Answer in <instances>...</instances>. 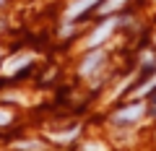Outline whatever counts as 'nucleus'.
<instances>
[{
  "label": "nucleus",
  "instance_id": "obj_5",
  "mask_svg": "<svg viewBox=\"0 0 156 151\" xmlns=\"http://www.w3.org/2000/svg\"><path fill=\"white\" fill-rule=\"evenodd\" d=\"M99 0H76L73 5H68V11H65V21H76L81 13H86L89 8H94Z\"/></svg>",
  "mask_w": 156,
  "mask_h": 151
},
{
  "label": "nucleus",
  "instance_id": "obj_8",
  "mask_svg": "<svg viewBox=\"0 0 156 151\" xmlns=\"http://www.w3.org/2000/svg\"><path fill=\"white\" fill-rule=\"evenodd\" d=\"M13 149L16 151H44V143H39V141H18Z\"/></svg>",
  "mask_w": 156,
  "mask_h": 151
},
{
  "label": "nucleus",
  "instance_id": "obj_11",
  "mask_svg": "<svg viewBox=\"0 0 156 151\" xmlns=\"http://www.w3.org/2000/svg\"><path fill=\"white\" fill-rule=\"evenodd\" d=\"M83 151H107V146H101V143H86Z\"/></svg>",
  "mask_w": 156,
  "mask_h": 151
},
{
  "label": "nucleus",
  "instance_id": "obj_3",
  "mask_svg": "<svg viewBox=\"0 0 156 151\" xmlns=\"http://www.w3.org/2000/svg\"><path fill=\"white\" fill-rule=\"evenodd\" d=\"M104 57H107L104 50H94V52H89V57H86V60L81 63V68H78V73H81V76H91V73H94L96 68L104 63Z\"/></svg>",
  "mask_w": 156,
  "mask_h": 151
},
{
  "label": "nucleus",
  "instance_id": "obj_4",
  "mask_svg": "<svg viewBox=\"0 0 156 151\" xmlns=\"http://www.w3.org/2000/svg\"><path fill=\"white\" fill-rule=\"evenodd\" d=\"M31 60H34L31 52H23V55H16V57H11V60H5V65H3V76H16V73L21 70V68H26Z\"/></svg>",
  "mask_w": 156,
  "mask_h": 151
},
{
  "label": "nucleus",
  "instance_id": "obj_2",
  "mask_svg": "<svg viewBox=\"0 0 156 151\" xmlns=\"http://www.w3.org/2000/svg\"><path fill=\"white\" fill-rule=\"evenodd\" d=\"M143 112H146L143 102H133V104H128L125 110H120L117 115H112V120H115V123H135V120H140Z\"/></svg>",
  "mask_w": 156,
  "mask_h": 151
},
{
  "label": "nucleus",
  "instance_id": "obj_12",
  "mask_svg": "<svg viewBox=\"0 0 156 151\" xmlns=\"http://www.w3.org/2000/svg\"><path fill=\"white\" fill-rule=\"evenodd\" d=\"M143 63H154V55H151V52H148V50H146V52H143Z\"/></svg>",
  "mask_w": 156,
  "mask_h": 151
},
{
  "label": "nucleus",
  "instance_id": "obj_9",
  "mask_svg": "<svg viewBox=\"0 0 156 151\" xmlns=\"http://www.w3.org/2000/svg\"><path fill=\"white\" fill-rule=\"evenodd\" d=\"M154 89H156V76H154V78H148L143 86H140V89H135V91H133V99H140V96H146L148 91H154Z\"/></svg>",
  "mask_w": 156,
  "mask_h": 151
},
{
  "label": "nucleus",
  "instance_id": "obj_10",
  "mask_svg": "<svg viewBox=\"0 0 156 151\" xmlns=\"http://www.w3.org/2000/svg\"><path fill=\"white\" fill-rule=\"evenodd\" d=\"M11 123V110H0V125Z\"/></svg>",
  "mask_w": 156,
  "mask_h": 151
},
{
  "label": "nucleus",
  "instance_id": "obj_7",
  "mask_svg": "<svg viewBox=\"0 0 156 151\" xmlns=\"http://www.w3.org/2000/svg\"><path fill=\"white\" fill-rule=\"evenodd\" d=\"M122 5H125V0H104L99 5V13L101 16H109V13H115L117 8H122Z\"/></svg>",
  "mask_w": 156,
  "mask_h": 151
},
{
  "label": "nucleus",
  "instance_id": "obj_1",
  "mask_svg": "<svg viewBox=\"0 0 156 151\" xmlns=\"http://www.w3.org/2000/svg\"><path fill=\"white\" fill-rule=\"evenodd\" d=\"M117 23H120L117 18H107L104 23H99V26H96V31L91 34L89 39H86V47H99L101 42H104L107 37H109V34H112V31L117 29Z\"/></svg>",
  "mask_w": 156,
  "mask_h": 151
},
{
  "label": "nucleus",
  "instance_id": "obj_6",
  "mask_svg": "<svg viewBox=\"0 0 156 151\" xmlns=\"http://www.w3.org/2000/svg\"><path fill=\"white\" fill-rule=\"evenodd\" d=\"M78 133H81V125H76V128L65 130V133H52L50 138H52V141H57V143H65V141H73V138H76Z\"/></svg>",
  "mask_w": 156,
  "mask_h": 151
}]
</instances>
